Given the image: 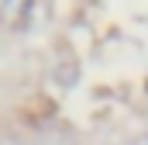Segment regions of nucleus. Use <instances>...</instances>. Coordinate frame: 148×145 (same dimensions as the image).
<instances>
[{"instance_id": "1", "label": "nucleus", "mask_w": 148, "mask_h": 145, "mask_svg": "<svg viewBox=\"0 0 148 145\" xmlns=\"http://www.w3.org/2000/svg\"><path fill=\"white\" fill-rule=\"evenodd\" d=\"M31 145H76V135L59 121H45V124L35 128V142Z\"/></svg>"}, {"instance_id": "2", "label": "nucleus", "mask_w": 148, "mask_h": 145, "mask_svg": "<svg viewBox=\"0 0 148 145\" xmlns=\"http://www.w3.org/2000/svg\"><path fill=\"white\" fill-rule=\"evenodd\" d=\"M28 3H31V0H0V21H7V24H17V21H24V14H28Z\"/></svg>"}, {"instance_id": "3", "label": "nucleus", "mask_w": 148, "mask_h": 145, "mask_svg": "<svg viewBox=\"0 0 148 145\" xmlns=\"http://www.w3.org/2000/svg\"><path fill=\"white\" fill-rule=\"evenodd\" d=\"M0 145H28V142H24V135H14V131H7V135H0Z\"/></svg>"}, {"instance_id": "4", "label": "nucleus", "mask_w": 148, "mask_h": 145, "mask_svg": "<svg viewBox=\"0 0 148 145\" xmlns=\"http://www.w3.org/2000/svg\"><path fill=\"white\" fill-rule=\"evenodd\" d=\"M131 145H148V131H141V135H134V138H131Z\"/></svg>"}]
</instances>
